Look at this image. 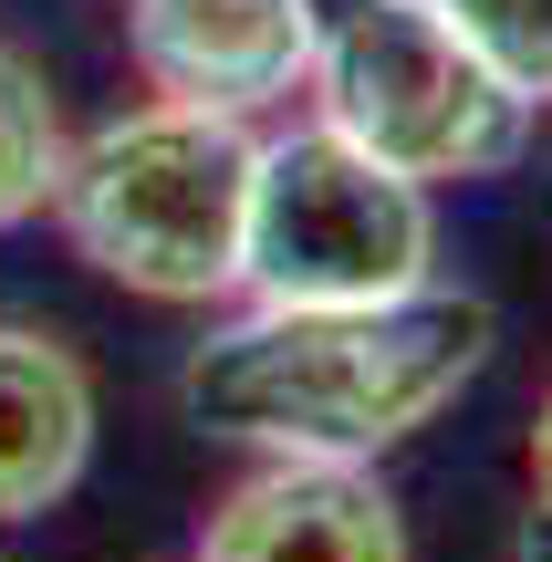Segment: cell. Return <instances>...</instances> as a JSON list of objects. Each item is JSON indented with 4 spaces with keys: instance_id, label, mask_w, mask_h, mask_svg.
<instances>
[{
    "instance_id": "obj_1",
    "label": "cell",
    "mask_w": 552,
    "mask_h": 562,
    "mask_svg": "<svg viewBox=\"0 0 552 562\" xmlns=\"http://www.w3.org/2000/svg\"><path fill=\"white\" fill-rule=\"evenodd\" d=\"M500 344L491 292L417 281L396 302H250L188 344L178 406L271 459H386L480 385Z\"/></svg>"
},
{
    "instance_id": "obj_2",
    "label": "cell",
    "mask_w": 552,
    "mask_h": 562,
    "mask_svg": "<svg viewBox=\"0 0 552 562\" xmlns=\"http://www.w3.org/2000/svg\"><path fill=\"white\" fill-rule=\"evenodd\" d=\"M250 115L209 104H136L63 146L53 220L83 271L136 302H229L240 292V220H250Z\"/></svg>"
},
{
    "instance_id": "obj_3",
    "label": "cell",
    "mask_w": 552,
    "mask_h": 562,
    "mask_svg": "<svg viewBox=\"0 0 552 562\" xmlns=\"http://www.w3.org/2000/svg\"><path fill=\"white\" fill-rule=\"evenodd\" d=\"M313 94L324 125H345L365 157H386L417 188H470L521 167L532 146V94L491 74L470 42L438 21V0H313Z\"/></svg>"
},
{
    "instance_id": "obj_4",
    "label": "cell",
    "mask_w": 552,
    "mask_h": 562,
    "mask_svg": "<svg viewBox=\"0 0 552 562\" xmlns=\"http://www.w3.org/2000/svg\"><path fill=\"white\" fill-rule=\"evenodd\" d=\"M438 261V209L417 178L345 136L292 125L250 157V220H240V292L250 302H396Z\"/></svg>"
},
{
    "instance_id": "obj_5",
    "label": "cell",
    "mask_w": 552,
    "mask_h": 562,
    "mask_svg": "<svg viewBox=\"0 0 552 562\" xmlns=\"http://www.w3.org/2000/svg\"><path fill=\"white\" fill-rule=\"evenodd\" d=\"M313 0H125V53L146 94L209 104V115H261L303 94L313 74Z\"/></svg>"
},
{
    "instance_id": "obj_6",
    "label": "cell",
    "mask_w": 552,
    "mask_h": 562,
    "mask_svg": "<svg viewBox=\"0 0 552 562\" xmlns=\"http://www.w3.org/2000/svg\"><path fill=\"white\" fill-rule=\"evenodd\" d=\"M199 562H407V510L365 459H271L209 510Z\"/></svg>"
},
{
    "instance_id": "obj_7",
    "label": "cell",
    "mask_w": 552,
    "mask_h": 562,
    "mask_svg": "<svg viewBox=\"0 0 552 562\" xmlns=\"http://www.w3.org/2000/svg\"><path fill=\"white\" fill-rule=\"evenodd\" d=\"M94 459V375L63 334L0 323V531L74 501Z\"/></svg>"
},
{
    "instance_id": "obj_8",
    "label": "cell",
    "mask_w": 552,
    "mask_h": 562,
    "mask_svg": "<svg viewBox=\"0 0 552 562\" xmlns=\"http://www.w3.org/2000/svg\"><path fill=\"white\" fill-rule=\"evenodd\" d=\"M63 146L74 136H63V104H53V83H42V63L0 42V229H21V220L53 209Z\"/></svg>"
},
{
    "instance_id": "obj_9",
    "label": "cell",
    "mask_w": 552,
    "mask_h": 562,
    "mask_svg": "<svg viewBox=\"0 0 552 562\" xmlns=\"http://www.w3.org/2000/svg\"><path fill=\"white\" fill-rule=\"evenodd\" d=\"M438 21H449L511 94L552 104V0H438Z\"/></svg>"
},
{
    "instance_id": "obj_10",
    "label": "cell",
    "mask_w": 552,
    "mask_h": 562,
    "mask_svg": "<svg viewBox=\"0 0 552 562\" xmlns=\"http://www.w3.org/2000/svg\"><path fill=\"white\" fill-rule=\"evenodd\" d=\"M511 562H552V501H532L511 521Z\"/></svg>"
},
{
    "instance_id": "obj_11",
    "label": "cell",
    "mask_w": 552,
    "mask_h": 562,
    "mask_svg": "<svg viewBox=\"0 0 552 562\" xmlns=\"http://www.w3.org/2000/svg\"><path fill=\"white\" fill-rule=\"evenodd\" d=\"M521 459H532V501H552V396H542V417H532V448H521Z\"/></svg>"
}]
</instances>
